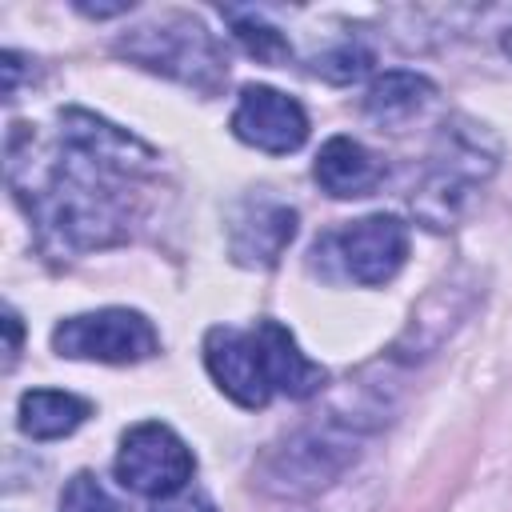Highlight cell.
Listing matches in <instances>:
<instances>
[{
	"instance_id": "6da1fadb",
	"label": "cell",
	"mask_w": 512,
	"mask_h": 512,
	"mask_svg": "<svg viewBox=\"0 0 512 512\" xmlns=\"http://www.w3.org/2000/svg\"><path fill=\"white\" fill-rule=\"evenodd\" d=\"M60 124V144L36 160L8 144V184L56 252L80 256L128 240L152 148L80 108L60 112Z\"/></svg>"
},
{
	"instance_id": "7a4b0ae2",
	"label": "cell",
	"mask_w": 512,
	"mask_h": 512,
	"mask_svg": "<svg viewBox=\"0 0 512 512\" xmlns=\"http://www.w3.org/2000/svg\"><path fill=\"white\" fill-rule=\"evenodd\" d=\"M204 368L212 384L240 408H264L276 396L304 400L316 396L328 380V372L308 360L296 336L276 320H256L252 328H208Z\"/></svg>"
},
{
	"instance_id": "3957f363",
	"label": "cell",
	"mask_w": 512,
	"mask_h": 512,
	"mask_svg": "<svg viewBox=\"0 0 512 512\" xmlns=\"http://www.w3.org/2000/svg\"><path fill=\"white\" fill-rule=\"evenodd\" d=\"M496 160H500V144L488 132V124L452 116L440 128L428 176L412 196V208L420 212V220L428 228H452L468 208L472 192L496 172Z\"/></svg>"
},
{
	"instance_id": "277c9868",
	"label": "cell",
	"mask_w": 512,
	"mask_h": 512,
	"mask_svg": "<svg viewBox=\"0 0 512 512\" xmlns=\"http://www.w3.org/2000/svg\"><path fill=\"white\" fill-rule=\"evenodd\" d=\"M116 52L128 56L132 64L168 76L184 88H196L204 96H216L220 84L228 80V56L220 48V40L204 28V20L172 12L160 16L152 24L132 28L128 36L116 40Z\"/></svg>"
},
{
	"instance_id": "5b68a950",
	"label": "cell",
	"mask_w": 512,
	"mask_h": 512,
	"mask_svg": "<svg viewBox=\"0 0 512 512\" xmlns=\"http://www.w3.org/2000/svg\"><path fill=\"white\" fill-rule=\"evenodd\" d=\"M356 444H360L356 432L340 420L308 424L264 452V460L256 464V484L280 500L312 496V492L328 488L348 464H356V456H360Z\"/></svg>"
},
{
	"instance_id": "8992f818",
	"label": "cell",
	"mask_w": 512,
	"mask_h": 512,
	"mask_svg": "<svg viewBox=\"0 0 512 512\" xmlns=\"http://www.w3.org/2000/svg\"><path fill=\"white\" fill-rule=\"evenodd\" d=\"M52 348L68 360L140 364L160 352V332L136 308H96L60 320L52 328Z\"/></svg>"
},
{
	"instance_id": "52a82bcc",
	"label": "cell",
	"mask_w": 512,
	"mask_h": 512,
	"mask_svg": "<svg viewBox=\"0 0 512 512\" xmlns=\"http://www.w3.org/2000/svg\"><path fill=\"white\" fill-rule=\"evenodd\" d=\"M192 472H196V456L168 424L144 420V424H132L120 436L116 480L128 492L164 500V496L184 492L192 484Z\"/></svg>"
},
{
	"instance_id": "ba28073f",
	"label": "cell",
	"mask_w": 512,
	"mask_h": 512,
	"mask_svg": "<svg viewBox=\"0 0 512 512\" xmlns=\"http://www.w3.org/2000/svg\"><path fill=\"white\" fill-rule=\"evenodd\" d=\"M316 256L336 264V272L352 284L376 288L388 284L408 260V228L396 216H364L316 244Z\"/></svg>"
},
{
	"instance_id": "9c48e42d",
	"label": "cell",
	"mask_w": 512,
	"mask_h": 512,
	"mask_svg": "<svg viewBox=\"0 0 512 512\" xmlns=\"http://www.w3.org/2000/svg\"><path fill=\"white\" fill-rule=\"evenodd\" d=\"M228 124H232L236 140H244L256 152H272V156L296 152L308 140V112H304V104L296 96L280 92V88H268V84L240 88Z\"/></svg>"
},
{
	"instance_id": "30bf717a",
	"label": "cell",
	"mask_w": 512,
	"mask_h": 512,
	"mask_svg": "<svg viewBox=\"0 0 512 512\" xmlns=\"http://www.w3.org/2000/svg\"><path fill=\"white\" fill-rule=\"evenodd\" d=\"M296 236V212L272 196H252L232 212L228 224V248L236 264L248 268H272L280 252Z\"/></svg>"
},
{
	"instance_id": "8fae6325",
	"label": "cell",
	"mask_w": 512,
	"mask_h": 512,
	"mask_svg": "<svg viewBox=\"0 0 512 512\" xmlns=\"http://www.w3.org/2000/svg\"><path fill=\"white\" fill-rule=\"evenodd\" d=\"M312 176L328 196L348 200V196H368L380 184L384 168L360 140L332 136V140H324V148H320V156L312 164Z\"/></svg>"
},
{
	"instance_id": "7c38bea8",
	"label": "cell",
	"mask_w": 512,
	"mask_h": 512,
	"mask_svg": "<svg viewBox=\"0 0 512 512\" xmlns=\"http://www.w3.org/2000/svg\"><path fill=\"white\" fill-rule=\"evenodd\" d=\"M20 432L32 436V440H60V436H72L88 416H92V404L76 392H60V388H32L20 396Z\"/></svg>"
},
{
	"instance_id": "4fadbf2b",
	"label": "cell",
	"mask_w": 512,
	"mask_h": 512,
	"mask_svg": "<svg viewBox=\"0 0 512 512\" xmlns=\"http://www.w3.org/2000/svg\"><path fill=\"white\" fill-rule=\"evenodd\" d=\"M432 96H436V88H432L428 76L396 68V72H384V76H376V80L368 84V92H364V112H368L372 120H380V124H404V120L420 116V112L432 104Z\"/></svg>"
},
{
	"instance_id": "5bb4252c",
	"label": "cell",
	"mask_w": 512,
	"mask_h": 512,
	"mask_svg": "<svg viewBox=\"0 0 512 512\" xmlns=\"http://www.w3.org/2000/svg\"><path fill=\"white\" fill-rule=\"evenodd\" d=\"M232 32H236V40L244 44V52H248V56H256V60H264V64H280V60H288V56H292L288 40H284L272 24H264V20L232 16Z\"/></svg>"
},
{
	"instance_id": "9a60e30c",
	"label": "cell",
	"mask_w": 512,
	"mask_h": 512,
	"mask_svg": "<svg viewBox=\"0 0 512 512\" xmlns=\"http://www.w3.org/2000/svg\"><path fill=\"white\" fill-rule=\"evenodd\" d=\"M56 512H116V500L108 496V488H104L92 472H76V476L64 484Z\"/></svg>"
},
{
	"instance_id": "2e32d148",
	"label": "cell",
	"mask_w": 512,
	"mask_h": 512,
	"mask_svg": "<svg viewBox=\"0 0 512 512\" xmlns=\"http://www.w3.org/2000/svg\"><path fill=\"white\" fill-rule=\"evenodd\" d=\"M332 64H340V68H336V76H332V80L340 84V80H356V76H364V72H368V64H372V56H368L360 44H340L336 52H328L324 60H316V72H320V76H328V72H332Z\"/></svg>"
},
{
	"instance_id": "e0dca14e",
	"label": "cell",
	"mask_w": 512,
	"mask_h": 512,
	"mask_svg": "<svg viewBox=\"0 0 512 512\" xmlns=\"http://www.w3.org/2000/svg\"><path fill=\"white\" fill-rule=\"evenodd\" d=\"M152 512H216V504H212L208 492H200V488H184V492H176V496L156 500Z\"/></svg>"
},
{
	"instance_id": "ac0fdd59",
	"label": "cell",
	"mask_w": 512,
	"mask_h": 512,
	"mask_svg": "<svg viewBox=\"0 0 512 512\" xmlns=\"http://www.w3.org/2000/svg\"><path fill=\"white\" fill-rule=\"evenodd\" d=\"M4 328H8V364L16 360V348H20V324H16V312L8 308L4 312Z\"/></svg>"
},
{
	"instance_id": "d6986e66",
	"label": "cell",
	"mask_w": 512,
	"mask_h": 512,
	"mask_svg": "<svg viewBox=\"0 0 512 512\" xmlns=\"http://www.w3.org/2000/svg\"><path fill=\"white\" fill-rule=\"evenodd\" d=\"M504 52H508V56H512V28H508V32H504Z\"/></svg>"
}]
</instances>
